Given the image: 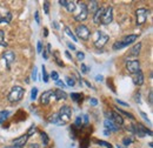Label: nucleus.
Segmentation results:
<instances>
[{
  "label": "nucleus",
  "instance_id": "1",
  "mask_svg": "<svg viewBox=\"0 0 153 148\" xmlns=\"http://www.w3.org/2000/svg\"><path fill=\"white\" fill-rule=\"evenodd\" d=\"M24 93H25V90L21 86H14V87H12L11 92L8 93L7 100L10 102H12V104L19 102L20 100L22 99V96H24Z\"/></svg>",
  "mask_w": 153,
  "mask_h": 148
},
{
  "label": "nucleus",
  "instance_id": "2",
  "mask_svg": "<svg viewBox=\"0 0 153 148\" xmlns=\"http://www.w3.org/2000/svg\"><path fill=\"white\" fill-rule=\"evenodd\" d=\"M130 130H131L133 134H135L137 136H140V138H144V136H146V135H149V136L152 135V132L150 130H147V128H146L144 125H141V124L131 125Z\"/></svg>",
  "mask_w": 153,
  "mask_h": 148
},
{
  "label": "nucleus",
  "instance_id": "3",
  "mask_svg": "<svg viewBox=\"0 0 153 148\" xmlns=\"http://www.w3.org/2000/svg\"><path fill=\"white\" fill-rule=\"evenodd\" d=\"M108 34H106L104 31H97L96 33V38H94V41H93V44H94V46H96L97 48H102L106 44H107V41H108Z\"/></svg>",
  "mask_w": 153,
  "mask_h": 148
},
{
  "label": "nucleus",
  "instance_id": "4",
  "mask_svg": "<svg viewBox=\"0 0 153 148\" xmlns=\"http://www.w3.org/2000/svg\"><path fill=\"white\" fill-rule=\"evenodd\" d=\"M74 36L76 37V39L79 38V39H81L84 41H87L90 39V37H91V32H90V30H88L87 26H85V25H78L76 28V34Z\"/></svg>",
  "mask_w": 153,
  "mask_h": 148
},
{
  "label": "nucleus",
  "instance_id": "5",
  "mask_svg": "<svg viewBox=\"0 0 153 148\" xmlns=\"http://www.w3.org/2000/svg\"><path fill=\"white\" fill-rule=\"evenodd\" d=\"M58 116L61 120V122H64V124L68 122L71 120V116H72V110H71V107L67 106V105L62 106L59 110V112H58Z\"/></svg>",
  "mask_w": 153,
  "mask_h": 148
},
{
  "label": "nucleus",
  "instance_id": "6",
  "mask_svg": "<svg viewBox=\"0 0 153 148\" xmlns=\"http://www.w3.org/2000/svg\"><path fill=\"white\" fill-rule=\"evenodd\" d=\"M135 17H137V26H143L149 17V11L144 7L141 8H138L135 11Z\"/></svg>",
  "mask_w": 153,
  "mask_h": 148
},
{
  "label": "nucleus",
  "instance_id": "7",
  "mask_svg": "<svg viewBox=\"0 0 153 148\" xmlns=\"http://www.w3.org/2000/svg\"><path fill=\"white\" fill-rule=\"evenodd\" d=\"M88 17V12L86 8V4L85 2H79V12L74 14V19L76 21H84Z\"/></svg>",
  "mask_w": 153,
  "mask_h": 148
},
{
  "label": "nucleus",
  "instance_id": "8",
  "mask_svg": "<svg viewBox=\"0 0 153 148\" xmlns=\"http://www.w3.org/2000/svg\"><path fill=\"white\" fill-rule=\"evenodd\" d=\"M126 71L131 74H135L140 71V61L138 59L126 61Z\"/></svg>",
  "mask_w": 153,
  "mask_h": 148
},
{
  "label": "nucleus",
  "instance_id": "9",
  "mask_svg": "<svg viewBox=\"0 0 153 148\" xmlns=\"http://www.w3.org/2000/svg\"><path fill=\"white\" fill-rule=\"evenodd\" d=\"M112 21H113V7L108 6L107 8H105V12L102 14V18H101L100 24H102V25H110Z\"/></svg>",
  "mask_w": 153,
  "mask_h": 148
},
{
  "label": "nucleus",
  "instance_id": "10",
  "mask_svg": "<svg viewBox=\"0 0 153 148\" xmlns=\"http://www.w3.org/2000/svg\"><path fill=\"white\" fill-rule=\"evenodd\" d=\"M107 115H108V116H107V119L112 120L117 126H119V127H120V126L124 124V119H123V116H121L119 113H117L115 111H111Z\"/></svg>",
  "mask_w": 153,
  "mask_h": 148
},
{
  "label": "nucleus",
  "instance_id": "11",
  "mask_svg": "<svg viewBox=\"0 0 153 148\" xmlns=\"http://www.w3.org/2000/svg\"><path fill=\"white\" fill-rule=\"evenodd\" d=\"M28 138H30V136H28L27 134H24V135H21L20 138H17L16 140H13V148H22L26 145Z\"/></svg>",
  "mask_w": 153,
  "mask_h": 148
},
{
  "label": "nucleus",
  "instance_id": "12",
  "mask_svg": "<svg viewBox=\"0 0 153 148\" xmlns=\"http://www.w3.org/2000/svg\"><path fill=\"white\" fill-rule=\"evenodd\" d=\"M2 59L5 60L6 65H7V68H10V65L16 60V54L13 51H5L4 54H2Z\"/></svg>",
  "mask_w": 153,
  "mask_h": 148
},
{
  "label": "nucleus",
  "instance_id": "13",
  "mask_svg": "<svg viewBox=\"0 0 153 148\" xmlns=\"http://www.w3.org/2000/svg\"><path fill=\"white\" fill-rule=\"evenodd\" d=\"M104 126H105V128L106 130H108V132H118L119 130V126H117L114 122L112 121V120H110V119H106L105 121H104Z\"/></svg>",
  "mask_w": 153,
  "mask_h": 148
},
{
  "label": "nucleus",
  "instance_id": "14",
  "mask_svg": "<svg viewBox=\"0 0 153 148\" xmlns=\"http://www.w3.org/2000/svg\"><path fill=\"white\" fill-rule=\"evenodd\" d=\"M51 98H53V91H46V92H44L41 94V96H40V102H41L42 105H48Z\"/></svg>",
  "mask_w": 153,
  "mask_h": 148
},
{
  "label": "nucleus",
  "instance_id": "15",
  "mask_svg": "<svg viewBox=\"0 0 153 148\" xmlns=\"http://www.w3.org/2000/svg\"><path fill=\"white\" fill-rule=\"evenodd\" d=\"M144 81H145V78H144V74L141 71H139L138 73L134 74L133 76V84L135 86H141L143 84H144Z\"/></svg>",
  "mask_w": 153,
  "mask_h": 148
},
{
  "label": "nucleus",
  "instance_id": "16",
  "mask_svg": "<svg viewBox=\"0 0 153 148\" xmlns=\"http://www.w3.org/2000/svg\"><path fill=\"white\" fill-rule=\"evenodd\" d=\"M104 12H105V7H99V8L97 10L96 13L93 14V22H94V24H100Z\"/></svg>",
  "mask_w": 153,
  "mask_h": 148
},
{
  "label": "nucleus",
  "instance_id": "17",
  "mask_svg": "<svg viewBox=\"0 0 153 148\" xmlns=\"http://www.w3.org/2000/svg\"><path fill=\"white\" fill-rule=\"evenodd\" d=\"M86 8H87V12H88V13L94 14L96 11L99 8V4H98V1H96V0H92V1H90L88 4H86Z\"/></svg>",
  "mask_w": 153,
  "mask_h": 148
},
{
  "label": "nucleus",
  "instance_id": "18",
  "mask_svg": "<svg viewBox=\"0 0 153 148\" xmlns=\"http://www.w3.org/2000/svg\"><path fill=\"white\" fill-rule=\"evenodd\" d=\"M137 38H138V37H137L135 34H130V36H126V37L121 40V42H123L124 47H126V46H128V45H132L134 41L137 40Z\"/></svg>",
  "mask_w": 153,
  "mask_h": 148
},
{
  "label": "nucleus",
  "instance_id": "19",
  "mask_svg": "<svg viewBox=\"0 0 153 148\" xmlns=\"http://www.w3.org/2000/svg\"><path fill=\"white\" fill-rule=\"evenodd\" d=\"M53 96L57 99L58 101H60V100H66V99H67V94L64 92L62 90H56V91L53 92Z\"/></svg>",
  "mask_w": 153,
  "mask_h": 148
},
{
  "label": "nucleus",
  "instance_id": "20",
  "mask_svg": "<svg viewBox=\"0 0 153 148\" xmlns=\"http://www.w3.org/2000/svg\"><path fill=\"white\" fill-rule=\"evenodd\" d=\"M48 121H50L51 124H53V125H57V126H64V125H65V124H64V122H61V120L59 119V116H58V113H54V114H52V115L50 116Z\"/></svg>",
  "mask_w": 153,
  "mask_h": 148
},
{
  "label": "nucleus",
  "instance_id": "21",
  "mask_svg": "<svg viewBox=\"0 0 153 148\" xmlns=\"http://www.w3.org/2000/svg\"><path fill=\"white\" fill-rule=\"evenodd\" d=\"M140 50H141V42H138V44H135L133 47L131 48V51H130V56H137L139 53H140Z\"/></svg>",
  "mask_w": 153,
  "mask_h": 148
},
{
  "label": "nucleus",
  "instance_id": "22",
  "mask_svg": "<svg viewBox=\"0 0 153 148\" xmlns=\"http://www.w3.org/2000/svg\"><path fill=\"white\" fill-rule=\"evenodd\" d=\"M67 11L70 13H73L76 8V1H67V6H66Z\"/></svg>",
  "mask_w": 153,
  "mask_h": 148
},
{
  "label": "nucleus",
  "instance_id": "23",
  "mask_svg": "<svg viewBox=\"0 0 153 148\" xmlns=\"http://www.w3.org/2000/svg\"><path fill=\"white\" fill-rule=\"evenodd\" d=\"M71 99L76 102H81L82 101V94L81 93H71Z\"/></svg>",
  "mask_w": 153,
  "mask_h": 148
},
{
  "label": "nucleus",
  "instance_id": "24",
  "mask_svg": "<svg viewBox=\"0 0 153 148\" xmlns=\"http://www.w3.org/2000/svg\"><path fill=\"white\" fill-rule=\"evenodd\" d=\"M11 113L10 111H1L0 112V124H2L7 118H8V115H10Z\"/></svg>",
  "mask_w": 153,
  "mask_h": 148
},
{
  "label": "nucleus",
  "instance_id": "25",
  "mask_svg": "<svg viewBox=\"0 0 153 148\" xmlns=\"http://www.w3.org/2000/svg\"><path fill=\"white\" fill-rule=\"evenodd\" d=\"M121 48H124V45H123L121 40L115 41L114 44H113V46H112V50H113V51H119V50H121Z\"/></svg>",
  "mask_w": 153,
  "mask_h": 148
},
{
  "label": "nucleus",
  "instance_id": "26",
  "mask_svg": "<svg viewBox=\"0 0 153 148\" xmlns=\"http://www.w3.org/2000/svg\"><path fill=\"white\" fill-rule=\"evenodd\" d=\"M115 112H117V113H119L120 115H121V114H123V115H126L127 118H130V119H132V120H134V116L132 115V114H131V113H128V112L123 111V110H120V108H118V107L115 108Z\"/></svg>",
  "mask_w": 153,
  "mask_h": 148
},
{
  "label": "nucleus",
  "instance_id": "27",
  "mask_svg": "<svg viewBox=\"0 0 153 148\" xmlns=\"http://www.w3.org/2000/svg\"><path fill=\"white\" fill-rule=\"evenodd\" d=\"M65 32H66V34H67L68 37L72 38V40H73V41H78L76 37L74 36V33L71 31V28H70V27H67V26H66V27H65Z\"/></svg>",
  "mask_w": 153,
  "mask_h": 148
},
{
  "label": "nucleus",
  "instance_id": "28",
  "mask_svg": "<svg viewBox=\"0 0 153 148\" xmlns=\"http://www.w3.org/2000/svg\"><path fill=\"white\" fill-rule=\"evenodd\" d=\"M40 135H41V140H42V144H44V146H48V142H50L48 135H47L46 133H44V132H42Z\"/></svg>",
  "mask_w": 153,
  "mask_h": 148
},
{
  "label": "nucleus",
  "instance_id": "29",
  "mask_svg": "<svg viewBox=\"0 0 153 148\" xmlns=\"http://www.w3.org/2000/svg\"><path fill=\"white\" fill-rule=\"evenodd\" d=\"M94 142L98 144L99 146H104V147H106V148H113L111 144H108V142H106V141H102V140H94Z\"/></svg>",
  "mask_w": 153,
  "mask_h": 148
},
{
  "label": "nucleus",
  "instance_id": "30",
  "mask_svg": "<svg viewBox=\"0 0 153 148\" xmlns=\"http://www.w3.org/2000/svg\"><path fill=\"white\" fill-rule=\"evenodd\" d=\"M133 136H126V138L123 139V144H124V146H128V145H131L133 142Z\"/></svg>",
  "mask_w": 153,
  "mask_h": 148
},
{
  "label": "nucleus",
  "instance_id": "31",
  "mask_svg": "<svg viewBox=\"0 0 153 148\" xmlns=\"http://www.w3.org/2000/svg\"><path fill=\"white\" fill-rule=\"evenodd\" d=\"M42 8H44L45 14H46V16H48V14H50V1H44Z\"/></svg>",
  "mask_w": 153,
  "mask_h": 148
},
{
  "label": "nucleus",
  "instance_id": "32",
  "mask_svg": "<svg viewBox=\"0 0 153 148\" xmlns=\"http://www.w3.org/2000/svg\"><path fill=\"white\" fill-rule=\"evenodd\" d=\"M11 19H12V14H11L10 12H7V17H5V18L0 17V22H1V24H2V22H6V24H8V22L11 21Z\"/></svg>",
  "mask_w": 153,
  "mask_h": 148
},
{
  "label": "nucleus",
  "instance_id": "33",
  "mask_svg": "<svg viewBox=\"0 0 153 148\" xmlns=\"http://www.w3.org/2000/svg\"><path fill=\"white\" fill-rule=\"evenodd\" d=\"M88 144H90V139H88V136H86V138H84V139L81 140L80 148H87L88 147Z\"/></svg>",
  "mask_w": 153,
  "mask_h": 148
},
{
  "label": "nucleus",
  "instance_id": "34",
  "mask_svg": "<svg viewBox=\"0 0 153 148\" xmlns=\"http://www.w3.org/2000/svg\"><path fill=\"white\" fill-rule=\"evenodd\" d=\"M42 79H44V82H48V80H50V76L46 72V68L44 65H42Z\"/></svg>",
  "mask_w": 153,
  "mask_h": 148
},
{
  "label": "nucleus",
  "instance_id": "35",
  "mask_svg": "<svg viewBox=\"0 0 153 148\" xmlns=\"http://www.w3.org/2000/svg\"><path fill=\"white\" fill-rule=\"evenodd\" d=\"M32 80H33V81H37V80H38V70H37L36 66H34L33 70H32Z\"/></svg>",
  "mask_w": 153,
  "mask_h": 148
},
{
  "label": "nucleus",
  "instance_id": "36",
  "mask_svg": "<svg viewBox=\"0 0 153 148\" xmlns=\"http://www.w3.org/2000/svg\"><path fill=\"white\" fill-rule=\"evenodd\" d=\"M0 46H6L5 44V33L2 30H0Z\"/></svg>",
  "mask_w": 153,
  "mask_h": 148
},
{
  "label": "nucleus",
  "instance_id": "37",
  "mask_svg": "<svg viewBox=\"0 0 153 148\" xmlns=\"http://www.w3.org/2000/svg\"><path fill=\"white\" fill-rule=\"evenodd\" d=\"M37 96H38V88L34 87V88H32V92H31V99L32 100H36Z\"/></svg>",
  "mask_w": 153,
  "mask_h": 148
},
{
  "label": "nucleus",
  "instance_id": "38",
  "mask_svg": "<svg viewBox=\"0 0 153 148\" xmlns=\"http://www.w3.org/2000/svg\"><path fill=\"white\" fill-rule=\"evenodd\" d=\"M66 82H67V85H68V86H71V87L76 85V80H74L73 78H70V76H67V78H66Z\"/></svg>",
  "mask_w": 153,
  "mask_h": 148
},
{
  "label": "nucleus",
  "instance_id": "39",
  "mask_svg": "<svg viewBox=\"0 0 153 148\" xmlns=\"http://www.w3.org/2000/svg\"><path fill=\"white\" fill-rule=\"evenodd\" d=\"M80 70H81V73H84V74L88 73V67H87L85 64H81V66H80Z\"/></svg>",
  "mask_w": 153,
  "mask_h": 148
},
{
  "label": "nucleus",
  "instance_id": "40",
  "mask_svg": "<svg viewBox=\"0 0 153 148\" xmlns=\"http://www.w3.org/2000/svg\"><path fill=\"white\" fill-rule=\"evenodd\" d=\"M36 132H37L36 126H31V127H30V130H27V133H26V134H27L28 136H31V134H33V133H36Z\"/></svg>",
  "mask_w": 153,
  "mask_h": 148
},
{
  "label": "nucleus",
  "instance_id": "41",
  "mask_svg": "<svg viewBox=\"0 0 153 148\" xmlns=\"http://www.w3.org/2000/svg\"><path fill=\"white\" fill-rule=\"evenodd\" d=\"M56 85H57L58 87H61V88H65V87H66V84H65L62 80H60V79H59L58 81H56Z\"/></svg>",
  "mask_w": 153,
  "mask_h": 148
},
{
  "label": "nucleus",
  "instance_id": "42",
  "mask_svg": "<svg viewBox=\"0 0 153 148\" xmlns=\"http://www.w3.org/2000/svg\"><path fill=\"white\" fill-rule=\"evenodd\" d=\"M51 78H52L54 81H58V80H59V74H58V72L52 71V73H51Z\"/></svg>",
  "mask_w": 153,
  "mask_h": 148
},
{
  "label": "nucleus",
  "instance_id": "43",
  "mask_svg": "<svg viewBox=\"0 0 153 148\" xmlns=\"http://www.w3.org/2000/svg\"><path fill=\"white\" fill-rule=\"evenodd\" d=\"M76 59H78L79 61L84 60V59H85V54H84L82 52H78V53H76Z\"/></svg>",
  "mask_w": 153,
  "mask_h": 148
},
{
  "label": "nucleus",
  "instance_id": "44",
  "mask_svg": "<svg viewBox=\"0 0 153 148\" xmlns=\"http://www.w3.org/2000/svg\"><path fill=\"white\" fill-rule=\"evenodd\" d=\"M42 52V44H41V41H38V44H37V53H41Z\"/></svg>",
  "mask_w": 153,
  "mask_h": 148
},
{
  "label": "nucleus",
  "instance_id": "45",
  "mask_svg": "<svg viewBox=\"0 0 153 148\" xmlns=\"http://www.w3.org/2000/svg\"><path fill=\"white\" fill-rule=\"evenodd\" d=\"M140 115L144 118V120H146V121H147V122L151 125V121L149 120V118H147V114H146V113H144V112H140Z\"/></svg>",
  "mask_w": 153,
  "mask_h": 148
},
{
  "label": "nucleus",
  "instance_id": "46",
  "mask_svg": "<svg viewBox=\"0 0 153 148\" xmlns=\"http://www.w3.org/2000/svg\"><path fill=\"white\" fill-rule=\"evenodd\" d=\"M34 18H36V22H37V24H40V17H39V12L38 11H36V12H34Z\"/></svg>",
  "mask_w": 153,
  "mask_h": 148
},
{
  "label": "nucleus",
  "instance_id": "47",
  "mask_svg": "<svg viewBox=\"0 0 153 148\" xmlns=\"http://www.w3.org/2000/svg\"><path fill=\"white\" fill-rule=\"evenodd\" d=\"M134 100H135V102H138V104H140V102H141V99H140V93H139V92L135 94Z\"/></svg>",
  "mask_w": 153,
  "mask_h": 148
},
{
  "label": "nucleus",
  "instance_id": "48",
  "mask_svg": "<svg viewBox=\"0 0 153 148\" xmlns=\"http://www.w3.org/2000/svg\"><path fill=\"white\" fill-rule=\"evenodd\" d=\"M90 104H91L92 106H97V105H98V100L94 99V98H91V99H90Z\"/></svg>",
  "mask_w": 153,
  "mask_h": 148
},
{
  "label": "nucleus",
  "instance_id": "49",
  "mask_svg": "<svg viewBox=\"0 0 153 148\" xmlns=\"http://www.w3.org/2000/svg\"><path fill=\"white\" fill-rule=\"evenodd\" d=\"M67 46H68V48H70V50H72V51H76V46H74L73 44H71V42H67Z\"/></svg>",
  "mask_w": 153,
  "mask_h": 148
},
{
  "label": "nucleus",
  "instance_id": "50",
  "mask_svg": "<svg viewBox=\"0 0 153 148\" xmlns=\"http://www.w3.org/2000/svg\"><path fill=\"white\" fill-rule=\"evenodd\" d=\"M115 101H117L119 105H123V106H125V107H127V106H128V104H126V102H124V101H121V100H119V99H117Z\"/></svg>",
  "mask_w": 153,
  "mask_h": 148
},
{
  "label": "nucleus",
  "instance_id": "51",
  "mask_svg": "<svg viewBox=\"0 0 153 148\" xmlns=\"http://www.w3.org/2000/svg\"><path fill=\"white\" fill-rule=\"evenodd\" d=\"M59 4L61 6H64V7H66L67 6V0H59Z\"/></svg>",
  "mask_w": 153,
  "mask_h": 148
},
{
  "label": "nucleus",
  "instance_id": "52",
  "mask_svg": "<svg viewBox=\"0 0 153 148\" xmlns=\"http://www.w3.org/2000/svg\"><path fill=\"white\" fill-rule=\"evenodd\" d=\"M149 101H150V105L152 106V90H150V94H149Z\"/></svg>",
  "mask_w": 153,
  "mask_h": 148
},
{
  "label": "nucleus",
  "instance_id": "53",
  "mask_svg": "<svg viewBox=\"0 0 153 148\" xmlns=\"http://www.w3.org/2000/svg\"><path fill=\"white\" fill-rule=\"evenodd\" d=\"M28 148H40L38 144H31V145H28Z\"/></svg>",
  "mask_w": 153,
  "mask_h": 148
},
{
  "label": "nucleus",
  "instance_id": "54",
  "mask_svg": "<svg viewBox=\"0 0 153 148\" xmlns=\"http://www.w3.org/2000/svg\"><path fill=\"white\" fill-rule=\"evenodd\" d=\"M42 56H44V59H46V60L48 59V52H47L46 50L44 51V53H42Z\"/></svg>",
  "mask_w": 153,
  "mask_h": 148
},
{
  "label": "nucleus",
  "instance_id": "55",
  "mask_svg": "<svg viewBox=\"0 0 153 148\" xmlns=\"http://www.w3.org/2000/svg\"><path fill=\"white\" fill-rule=\"evenodd\" d=\"M46 51L48 52V54L52 52V51H51V45H50V44H47V46H46Z\"/></svg>",
  "mask_w": 153,
  "mask_h": 148
},
{
  "label": "nucleus",
  "instance_id": "56",
  "mask_svg": "<svg viewBox=\"0 0 153 148\" xmlns=\"http://www.w3.org/2000/svg\"><path fill=\"white\" fill-rule=\"evenodd\" d=\"M65 56H67V58H68L70 60H72V56L70 54V52H68V51H66V52H65Z\"/></svg>",
  "mask_w": 153,
  "mask_h": 148
},
{
  "label": "nucleus",
  "instance_id": "57",
  "mask_svg": "<svg viewBox=\"0 0 153 148\" xmlns=\"http://www.w3.org/2000/svg\"><path fill=\"white\" fill-rule=\"evenodd\" d=\"M104 134H105L106 136H110V135H111V132H108V130H105V132H104Z\"/></svg>",
  "mask_w": 153,
  "mask_h": 148
},
{
  "label": "nucleus",
  "instance_id": "58",
  "mask_svg": "<svg viewBox=\"0 0 153 148\" xmlns=\"http://www.w3.org/2000/svg\"><path fill=\"white\" fill-rule=\"evenodd\" d=\"M44 32H45V33H44V36H45V37H47V36H48V32H47V28H46V27L44 28Z\"/></svg>",
  "mask_w": 153,
  "mask_h": 148
},
{
  "label": "nucleus",
  "instance_id": "59",
  "mask_svg": "<svg viewBox=\"0 0 153 148\" xmlns=\"http://www.w3.org/2000/svg\"><path fill=\"white\" fill-rule=\"evenodd\" d=\"M96 79L98 80V81H101V80H102V76H101V75H98Z\"/></svg>",
  "mask_w": 153,
  "mask_h": 148
},
{
  "label": "nucleus",
  "instance_id": "60",
  "mask_svg": "<svg viewBox=\"0 0 153 148\" xmlns=\"http://www.w3.org/2000/svg\"><path fill=\"white\" fill-rule=\"evenodd\" d=\"M85 84H86V85H87V86H88V87H91V88H92V85H91V84H90V82H87V81H85Z\"/></svg>",
  "mask_w": 153,
  "mask_h": 148
},
{
  "label": "nucleus",
  "instance_id": "61",
  "mask_svg": "<svg viewBox=\"0 0 153 148\" xmlns=\"http://www.w3.org/2000/svg\"><path fill=\"white\" fill-rule=\"evenodd\" d=\"M117 148H125V147H123V146H120V145H118V146H117Z\"/></svg>",
  "mask_w": 153,
  "mask_h": 148
}]
</instances>
